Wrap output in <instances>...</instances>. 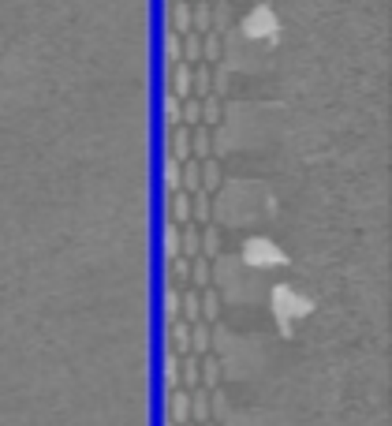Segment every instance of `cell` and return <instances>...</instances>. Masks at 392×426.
Segmentation results:
<instances>
[{
    "mask_svg": "<svg viewBox=\"0 0 392 426\" xmlns=\"http://www.w3.org/2000/svg\"><path fill=\"white\" fill-rule=\"evenodd\" d=\"M168 90L180 97H191V64L187 60H176V64H168Z\"/></svg>",
    "mask_w": 392,
    "mask_h": 426,
    "instance_id": "cell-1",
    "label": "cell"
},
{
    "mask_svg": "<svg viewBox=\"0 0 392 426\" xmlns=\"http://www.w3.org/2000/svg\"><path fill=\"white\" fill-rule=\"evenodd\" d=\"M191 419V389H172L168 392V423H176V426H183Z\"/></svg>",
    "mask_w": 392,
    "mask_h": 426,
    "instance_id": "cell-2",
    "label": "cell"
},
{
    "mask_svg": "<svg viewBox=\"0 0 392 426\" xmlns=\"http://www.w3.org/2000/svg\"><path fill=\"white\" fill-rule=\"evenodd\" d=\"M198 318H202L205 325H213L217 318H221V296H217L213 284L198 288Z\"/></svg>",
    "mask_w": 392,
    "mask_h": 426,
    "instance_id": "cell-3",
    "label": "cell"
},
{
    "mask_svg": "<svg viewBox=\"0 0 392 426\" xmlns=\"http://www.w3.org/2000/svg\"><path fill=\"white\" fill-rule=\"evenodd\" d=\"M168 154L176 157V161H187L191 157V127L187 124L168 127Z\"/></svg>",
    "mask_w": 392,
    "mask_h": 426,
    "instance_id": "cell-4",
    "label": "cell"
},
{
    "mask_svg": "<svg viewBox=\"0 0 392 426\" xmlns=\"http://www.w3.org/2000/svg\"><path fill=\"white\" fill-rule=\"evenodd\" d=\"M165 202H168V221H176V225H187L191 221V194L187 191H172L165 194Z\"/></svg>",
    "mask_w": 392,
    "mask_h": 426,
    "instance_id": "cell-5",
    "label": "cell"
},
{
    "mask_svg": "<svg viewBox=\"0 0 392 426\" xmlns=\"http://www.w3.org/2000/svg\"><path fill=\"white\" fill-rule=\"evenodd\" d=\"M168 352H176V355H187L191 352V325L176 318V322H168Z\"/></svg>",
    "mask_w": 392,
    "mask_h": 426,
    "instance_id": "cell-6",
    "label": "cell"
},
{
    "mask_svg": "<svg viewBox=\"0 0 392 426\" xmlns=\"http://www.w3.org/2000/svg\"><path fill=\"white\" fill-rule=\"evenodd\" d=\"M213 154V135H210V127L205 124H194L191 127V157L194 161H205Z\"/></svg>",
    "mask_w": 392,
    "mask_h": 426,
    "instance_id": "cell-7",
    "label": "cell"
},
{
    "mask_svg": "<svg viewBox=\"0 0 392 426\" xmlns=\"http://www.w3.org/2000/svg\"><path fill=\"white\" fill-rule=\"evenodd\" d=\"M168 27L176 34H187L191 30V0H168Z\"/></svg>",
    "mask_w": 392,
    "mask_h": 426,
    "instance_id": "cell-8",
    "label": "cell"
},
{
    "mask_svg": "<svg viewBox=\"0 0 392 426\" xmlns=\"http://www.w3.org/2000/svg\"><path fill=\"white\" fill-rule=\"evenodd\" d=\"M198 385L210 389V392L221 385V363H217L213 355H198Z\"/></svg>",
    "mask_w": 392,
    "mask_h": 426,
    "instance_id": "cell-9",
    "label": "cell"
},
{
    "mask_svg": "<svg viewBox=\"0 0 392 426\" xmlns=\"http://www.w3.org/2000/svg\"><path fill=\"white\" fill-rule=\"evenodd\" d=\"M198 172H202V187H198V191L213 194L217 187H221V161H217L213 154L205 157V161H198Z\"/></svg>",
    "mask_w": 392,
    "mask_h": 426,
    "instance_id": "cell-10",
    "label": "cell"
},
{
    "mask_svg": "<svg viewBox=\"0 0 392 426\" xmlns=\"http://www.w3.org/2000/svg\"><path fill=\"white\" fill-rule=\"evenodd\" d=\"M221 57H224V34L205 30V34H202V60L205 64H221Z\"/></svg>",
    "mask_w": 392,
    "mask_h": 426,
    "instance_id": "cell-11",
    "label": "cell"
},
{
    "mask_svg": "<svg viewBox=\"0 0 392 426\" xmlns=\"http://www.w3.org/2000/svg\"><path fill=\"white\" fill-rule=\"evenodd\" d=\"M205 419H210V389H194L191 392V419L187 423H194V426H202Z\"/></svg>",
    "mask_w": 392,
    "mask_h": 426,
    "instance_id": "cell-12",
    "label": "cell"
},
{
    "mask_svg": "<svg viewBox=\"0 0 392 426\" xmlns=\"http://www.w3.org/2000/svg\"><path fill=\"white\" fill-rule=\"evenodd\" d=\"M217 250H221V232H217L213 225H202V239H198V255L202 258H217Z\"/></svg>",
    "mask_w": 392,
    "mask_h": 426,
    "instance_id": "cell-13",
    "label": "cell"
},
{
    "mask_svg": "<svg viewBox=\"0 0 392 426\" xmlns=\"http://www.w3.org/2000/svg\"><path fill=\"white\" fill-rule=\"evenodd\" d=\"M191 355H210V325L191 322Z\"/></svg>",
    "mask_w": 392,
    "mask_h": 426,
    "instance_id": "cell-14",
    "label": "cell"
},
{
    "mask_svg": "<svg viewBox=\"0 0 392 426\" xmlns=\"http://www.w3.org/2000/svg\"><path fill=\"white\" fill-rule=\"evenodd\" d=\"M183 363H180V385L183 389H198V355H180Z\"/></svg>",
    "mask_w": 392,
    "mask_h": 426,
    "instance_id": "cell-15",
    "label": "cell"
},
{
    "mask_svg": "<svg viewBox=\"0 0 392 426\" xmlns=\"http://www.w3.org/2000/svg\"><path fill=\"white\" fill-rule=\"evenodd\" d=\"M191 281V258H183V255H176V258H168V284H187Z\"/></svg>",
    "mask_w": 392,
    "mask_h": 426,
    "instance_id": "cell-16",
    "label": "cell"
},
{
    "mask_svg": "<svg viewBox=\"0 0 392 426\" xmlns=\"http://www.w3.org/2000/svg\"><path fill=\"white\" fill-rule=\"evenodd\" d=\"M180 124H187V127L202 124V97H183L180 101Z\"/></svg>",
    "mask_w": 392,
    "mask_h": 426,
    "instance_id": "cell-17",
    "label": "cell"
},
{
    "mask_svg": "<svg viewBox=\"0 0 392 426\" xmlns=\"http://www.w3.org/2000/svg\"><path fill=\"white\" fill-rule=\"evenodd\" d=\"M191 30H210V0H191Z\"/></svg>",
    "mask_w": 392,
    "mask_h": 426,
    "instance_id": "cell-18",
    "label": "cell"
},
{
    "mask_svg": "<svg viewBox=\"0 0 392 426\" xmlns=\"http://www.w3.org/2000/svg\"><path fill=\"white\" fill-rule=\"evenodd\" d=\"M161 247H165V258H176L180 255V225L165 217V232H161Z\"/></svg>",
    "mask_w": 392,
    "mask_h": 426,
    "instance_id": "cell-19",
    "label": "cell"
},
{
    "mask_svg": "<svg viewBox=\"0 0 392 426\" xmlns=\"http://www.w3.org/2000/svg\"><path fill=\"white\" fill-rule=\"evenodd\" d=\"M191 221L194 225H210V194H205V191L191 194Z\"/></svg>",
    "mask_w": 392,
    "mask_h": 426,
    "instance_id": "cell-20",
    "label": "cell"
},
{
    "mask_svg": "<svg viewBox=\"0 0 392 426\" xmlns=\"http://www.w3.org/2000/svg\"><path fill=\"white\" fill-rule=\"evenodd\" d=\"M202 124H205V127H217V124H221V97H217V94H205V97H202Z\"/></svg>",
    "mask_w": 392,
    "mask_h": 426,
    "instance_id": "cell-21",
    "label": "cell"
},
{
    "mask_svg": "<svg viewBox=\"0 0 392 426\" xmlns=\"http://www.w3.org/2000/svg\"><path fill=\"white\" fill-rule=\"evenodd\" d=\"M180 165H183V161H176L172 154H165V172H161V180H165V194L180 191Z\"/></svg>",
    "mask_w": 392,
    "mask_h": 426,
    "instance_id": "cell-22",
    "label": "cell"
},
{
    "mask_svg": "<svg viewBox=\"0 0 392 426\" xmlns=\"http://www.w3.org/2000/svg\"><path fill=\"white\" fill-rule=\"evenodd\" d=\"M183 60H187V64L202 60V34H198V30H187V34H183Z\"/></svg>",
    "mask_w": 392,
    "mask_h": 426,
    "instance_id": "cell-23",
    "label": "cell"
},
{
    "mask_svg": "<svg viewBox=\"0 0 392 426\" xmlns=\"http://www.w3.org/2000/svg\"><path fill=\"white\" fill-rule=\"evenodd\" d=\"M191 284L194 288H205V284H210V258H202V255L191 258Z\"/></svg>",
    "mask_w": 392,
    "mask_h": 426,
    "instance_id": "cell-24",
    "label": "cell"
},
{
    "mask_svg": "<svg viewBox=\"0 0 392 426\" xmlns=\"http://www.w3.org/2000/svg\"><path fill=\"white\" fill-rule=\"evenodd\" d=\"M165 60L168 64H176V60H183V34H176V30H165Z\"/></svg>",
    "mask_w": 392,
    "mask_h": 426,
    "instance_id": "cell-25",
    "label": "cell"
},
{
    "mask_svg": "<svg viewBox=\"0 0 392 426\" xmlns=\"http://www.w3.org/2000/svg\"><path fill=\"white\" fill-rule=\"evenodd\" d=\"M180 389V355L176 352H165V392Z\"/></svg>",
    "mask_w": 392,
    "mask_h": 426,
    "instance_id": "cell-26",
    "label": "cell"
},
{
    "mask_svg": "<svg viewBox=\"0 0 392 426\" xmlns=\"http://www.w3.org/2000/svg\"><path fill=\"white\" fill-rule=\"evenodd\" d=\"M180 318V288L168 284L165 288V322H176Z\"/></svg>",
    "mask_w": 392,
    "mask_h": 426,
    "instance_id": "cell-27",
    "label": "cell"
},
{
    "mask_svg": "<svg viewBox=\"0 0 392 426\" xmlns=\"http://www.w3.org/2000/svg\"><path fill=\"white\" fill-rule=\"evenodd\" d=\"M161 108H165V124L176 127V124H180V97L168 90V94H165V105H161Z\"/></svg>",
    "mask_w": 392,
    "mask_h": 426,
    "instance_id": "cell-28",
    "label": "cell"
},
{
    "mask_svg": "<svg viewBox=\"0 0 392 426\" xmlns=\"http://www.w3.org/2000/svg\"><path fill=\"white\" fill-rule=\"evenodd\" d=\"M210 94H217V97L228 94V68H224V64H213V86H210Z\"/></svg>",
    "mask_w": 392,
    "mask_h": 426,
    "instance_id": "cell-29",
    "label": "cell"
},
{
    "mask_svg": "<svg viewBox=\"0 0 392 426\" xmlns=\"http://www.w3.org/2000/svg\"><path fill=\"white\" fill-rule=\"evenodd\" d=\"M202 426H217V423H213V419H205V423H202Z\"/></svg>",
    "mask_w": 392,
    "mask_h": 426,
    "instance_id": "cell-30",
    "label": "cell"
},
{
    "mask_svg": "<svg viewBox=\"0 0 392 426\" xmlns=\"http://www.w3.org/2000/svg\"><path fill=\"white\" fill-rule=\"evenodd\" d=\"M165 426H176V423H165Z\"/></svg>",
    "mask_w": 392,
    "mask_h": 426,
    "instance_id": "cell-31",
    "label": "cell"
},
{
    "mask_svg": "<svg viewBox=\"0 0 392 426\" xmlns=\"http://www.w3.org/2000/svg\"><path fill=\"white\" fill-rule=\"evenodd\" d=\"M183 426H194V423H183Z\"/></svg>",
    "mask_w": 392,
    "mask_h": 426,
    "instance_id": "cell-32",
    "label": "cell"
}]
</instances>
